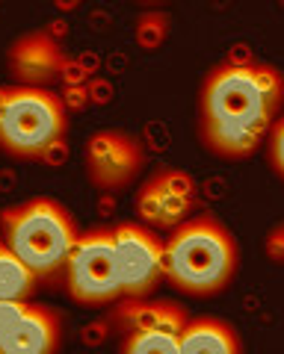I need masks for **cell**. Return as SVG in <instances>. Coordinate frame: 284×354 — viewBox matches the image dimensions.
<instances>
[{
  "label": "cell",
  "mask_w": 284,
  "mask_h": 354,
  "mask_svg": "<svg viewBox=\"0 0 284 354\" xmlns=\"http://www.w3.org/2000/svg\"><path fill=\"white\" fill-rule=\"evenodd\" d=\"M113 322L118 330H151V328H178L190 322L187 307H181L178 301H142V298H127L125 304H118L113 310Z\"/></svg>",
  "instance_id": "cell-12"
},
{
  "label": "cell",
  "mask_w": 284,
  "mask_h": 354,
  "mask_svg": "<svg viewBox=\"0 0 284 354\" xmlns=\"http://www.w3.org/2000/svg\"><path fill=\"white\" fill-rule=\"evenodd\" d=\"M0 227L9 251L36 274V281L60 278L80 239V227L69 207L53 198H30L3 209Z\"/></svg>",
  "instance_id": "cell-3"
},
{
  "label": "cell",
  "mask_w": 284,
  "mask_h": 354,
  "mask_svg": "<svg viewBox=\"0 0 284 354\" xmlns=\"http://www.w3.org/2000/svg\"><path fill=\"white\" fill-rule=\"evenodd\" d=\"M199 207V183L193 174L172 169V165H160V169L148 171L145 180L136 186L134 209L139 216V225L157 230H172L190 221Z\"/></svg>",
  "instance_id": "cell-6"
},
{
  "label": "cell",
  "mask_w": 284,
  "mask_h": 354,
  "mask_svg": "<svg viewBox=\"0 0 284 354\" xmlns=\"http://www.w3.org/2000/svg\"><path fill=\"white\" fill-rule=\"evenodd\" d=\"M69 113L51 88H0V151L18 160H39L65 139Z\"/></svg>",
  "instance_id": "cell-4"
},
{
  "label": "cell",
  "mask_w": 284,
  "mask_h": 354,
  "mask_svg": "<svg viewBox=\"0 0 284 354\" xmlns=\"http://www.w3.org/2000/svg\"><path fill=\"white\" fill-rule=\"evenodd\" d=\"M0 354H3V351H0Z\"/></svg>",
  "instance_id": "cell-18"
},
{
  "label": "cell",
  "mask_w": 284,
  "mask_h": 354,
  "mask_svg": "<svg viewBox=\"0 0 284 354\" xmlns=\"http://www.w3.org/2000/svg\"><path fill=\"white\" fill-rule=\"evenodd\" d=\"M65 292L83 307H101L122 295L113 227H92L80 234L65 263Z\"/></svg>",
  "instance_id": "cell-5"
},
{
  "label": "cell",
  "mask_w": 284,
  "mask_h": 354,
  "mask_svg": "<svg viewBox=\"0 0 284 354\" xmlns=\"http://www.w3.org/2000/svg\"><path fill=\"white\" fill-rule=\"evenodd\" d=\"M264 251H267V257H269L272 263L284 266V221H278V225L267 234V239H264Z\"/></svg>",
  "instance_id": "cell-17"
},
{
  "label": "cell",
  "mask_w": 284,
  "mask_h": 354,
  "mask_svg": "<svg viewBox=\"0 0 284 354\" xmlns=\"http://www.w3.org/2000/svg\"><path fill=\"white\" fill-rule=\"evenodd\" d=\"M36 286H39L36 274L0 239V301H27L36 292Z\"/></svg>",
  "instance_id": "cell-13"
},
{
  "label": "cell",
  "mask_w": 284,
  "mask_h": 354,
  "mask_svg": "<svg viewBox=\"0 0 284 354\" xmlns=\"http://www.w3.org/2000/svg\"><path fill=\"white\" fill-rule=\"evenodd\" d=\"M118 281L125 298H148L154 295L163 278V236L139 221H125L113 227Z\"/></svg>",
  "instance_id": "cell-8"
},
{
  "label": "cell",
  "mask_w": 284,
  "mask_h": 354,
  "mask_svg": "<svg viewBox=\"0 0 284 354\" xmlns=\"http://www.w3.org/2000/svg\"><path fill=\"white\" fill-rule=\"evenodd\" d=\"M27 301H0V346L9 337V330L18 325V319L24 316Z\"/></svg>",
  "instance_id": "cell-16"
},
{
  "label": "cell",
  "mask_w": 284,
  "mask_h": 354,
  "mask_svg": "<svg viewBox=\"0 0 284 354\" xmlns=\"http://www.w3.org/2000/svg\"><path fill=\"white\" fill-rule=\"evenodd\" d=\"M284 106V71L258 59L213 65L199 88V139L222 160H246L264 145Z\"/></svg>",
  "instance_id": "cell-1"
},
{
  "label": "cell",
  "mask_w": 284,
  "mask_h": 354,
  "mask_svg": "<svg viewBox=\"0 0 284 354\" xmlns=\"http://www.w3.org/2000/svg\"><path fill=\"white\" fill-rule=\"evenodd\" d=\"M240 269V245L213 213H199L163 239V278L184 295L222 292Z\"/></svg>",
  "instance_id": "cell-2"
},
{
  "label": "cell",
  "mask_w": 284,
  "mask_h": 354,
  "mask_svg": "<svg viewBox=\"0 0 284 354\" xmlns=\"http://www.w3.org/2000/svg\"><path fill=\"white\" fill-rule=\"evenodd\" d=\"M118 354H181V330L178 328H151L125 334Z\"/></svg>",
  "instance_id": "cell-14"
},
{
  "label": "cell",
  "mask_w": 284,
  "mask_h": 354,
  "mask_svg": "<svg viewBox=\"0 0 284 354\" xmlns=\"http://www.w3.org/2000/svg\"><path fill=\"white\" fill-rule=\"evenodd\" d=\"M62 342V319L57 310L27 304L24 316L9 330L0 351L3 354H57Z\"/></svg>",
  "instance_id": "cell-10"
},
{
  "label": "cell",
  "mask_w": 284,
  "mask_h": 354,
  "mask_svg": "<svg viewBox=\"0 0 284 354\" xmlns=\"http://www.w3.org/2000/svg\"><path fill=\"white\" fill-rule=\"evenodd\" d=\"M6 71L15 86L51 88L65 71V50L48 30H30L6 48Z\"/></svg>",
  "instance_id": "cell-9"
},
{
  "label": "cell",
  "mask_w": 284,
  "mask_h": 354,
  "mask_svg": "<svg viewBox=\"0 0 284 354\" xmlns=\"http://www.w3.org/2000/svg\"><path fill=\"white\" fill-rule=\"evenodd\" d=\"M267 157H269L272 171L284 180V113L278 115V121L272 124L269 136H267Z\"/></svg>",
  "instance_id": "cell-15"
},
{
  "label": "cell",
  "mask_w": 284,
  "mask_h": 354,
  "mask_svg": "<svg viewBox=\"0 0 284 354\" xmlns=\"http://www.w3.org/2000/svg\"><path fill=\"white\" fill-rule=\"evenodd\" d=\"M148 165L145 145L127 130H98L86 139L83 148V169L95 189L101 192H122L130 189Z\"/></svg>",
  "instance_id": "cell-7"
},
{
  "label": "cell",
  "mask_w": 284,
  "mask_h": 354,
  "mask_svg": "<svg viewBox=\"0 0 284 354\" xmlns=\"http://www.w3.org/2000/svg\"><path fill=\"white\" fill-rule=\"evenodd\" d=\"M181 354H243V339L225 319L190 316L181 330Z\"/></svg>",
  "instance_id": "cell-11"
}]
</instances>
